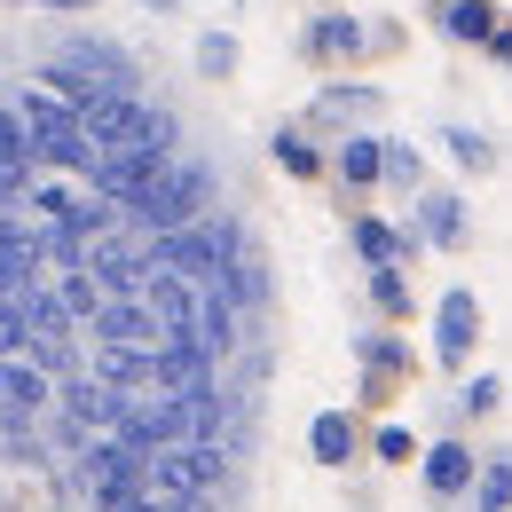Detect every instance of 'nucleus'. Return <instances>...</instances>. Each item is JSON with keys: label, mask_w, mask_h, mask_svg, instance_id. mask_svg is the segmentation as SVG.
<instances>
[{"label": "nucleus", "mask_w": 512, "mask_h": 512, "mask_svg": "<svg viewBox=\"0 0 512 512\" xmlns=\"http://www.w3.org/2000/svg\"><path fill=\"white\" fill-rule=\"evenodd\" d=\"M16 127L32 142V166H56V174H87V166H95V150H87V134H79V111L56 103L48 87H24Z\"/></svg>", "instance_id": "1"}, {"label": "nucleus", "mask_w": 512, "mask_h": 512, "mask_svg": "<svg viewBox=\"0 0 512 512\" xmlns=\"http://www.w3.org/2000/svg\"><path fill=\"white\" fill-rule=\"evenodd\" d=\"M142 260L158 268V276H182V284H213L229 260H237V229L229 221H190V229H174V237H150Z\"/></svg>", "instance_id": "2"}, {"label": "nucleus", "mask_w": 512, "mask_h": 512, "mask_svg": "<svg viewBox=\"0 0 512 512\" xmlns=\"http://www.w3.org/2000/svg\"><path fill=\"white\" fill-rule=\"evenodd\" d=\"M221 481V442H174L158 457H142V497L166 512H182L190 497H205Z\"/></svg>", "instance_id": "3"}, {"label": "nucleus", "mask_w": 512, "mask_h": 512, "mask_svg": "<svg viewBox=\"0 0 512 512\" xmlns=\"http://www.w3.org/2000/svg\"><path fill=\"white\" fill-rule=\"evenodd\" d=\"M197 197H205V166H174V158H166L119 213H134L150 237H174V229H190V221H197Z\"/></svg>", "instance_id": "4"}, {"label": "nucleus", "mask_w": 512, "mask_h": 512, "mask_svg": "<svg viewBox=\"0 0 512 512\" xmlns=\"http://www.w3.org/2000/svg\"><path fill=\"white\" fill-rule=\"evenodd\" d=\"M127 56L119 48H95V40H79V48H64L56 64H48V95L56 103H71V111H87L95 95H127Z\"/></svg>", "instance_id": "5"}, {"label": "nucleus", "mask_w": 512, "mask_h": 512, "mask_svg": "<svg viewBox=\"0 0 512 512\" xmlns=\"http://www.w3.org/2000/svg\"><path fill=\"white\" fill-rule=\"evenodd\" d=\"M79 268L95 276V292H103V300H142V284H150V260H142V245H134L127 229H103V237H87Z\"/></svg>", "instance_id": "6"}, {"label": "nucleus", "mask_w": 512, "mask_h": 512, "mask_svg": "<svg viewBox=\"0 0 512 512\" xmlns=\"http://www.w3.org/2000/svg\"><path fill=\"white\" fill-rule=\"evenodd\" d=\"M79 473H87V489H95V512H119L134 489H142V457L119 449L111 434H95V449H87V465H79Z\"/></svg>", "instance_id": "7"}, {"label": "nucleus", "mask_w": 512, "mask_h": 512, "mask_svg": "<svg viewBox=\"0 0 512 512\" xmlns=\"http://www.w3.org/2000/svg\"><path fill=\"white\" fill-rule=\"evenodd\" d=\"M119 402H127L119 386L87 379V371H71V379H64V418L79 426V434H111V426H119Z\"/></svg>", "instance_id": "8"}, {"label": "nucleus", "mask_w": 512, "mask_h": 512, "mask_svg": "<svg viewBox=\"0 0 512 512\" xmlns=\"http://www.w3.org/2000/svg\"><path fill=\"white\" fill-rule=\"evenodd\" d=\"M473 339H481V300H473V292H442V308H434V355H442V363H465Z\"/></svg>", "instance_id": "9"}, {"label": "nucleus", "mask_w": 512, "mask_h": 512, "mask_svg": "<svg viewBox=\"0 0 512 512\" xmlns=\"http://www.w3.org/2000/svg\"><path fill=\"white\" fill-rule=\"evenodd\" d=\"M142 308H150V323H158V339H190L197 284H182V276H158V268H150V284H142Z\"/></svg>", "instance_id": "10"}, {"label": "nucleus", "mask_w": 512, "mask_h": 512, "mask_svg": "<svg viewBox=\"0 0 512 512\" xmlns=\"http://www.w3.org/2000/svg\"><path fill=\"white\" fill-rule=\"evenodd\" d=\"M87 331H95V347H158V323L142 300H103Z\"/></svg>", "instance_id": "11"}, {"label": "nucleus", "mask_w": 512, "mask_h": 512, "mask_svg": "<svg viewBox=\"0 0 512 512\" xmlns=\"http://www.w3.org/2000/svg\"><path fill=\"white\" fill-rule=\"evenodd\" d=\"M229 339H237V300H221V284H213V292H197L190 347L197 355H229Z\"/></svg>", "instance_id": "12"}, {"label": "nucleus", "mask_w": 512, "mask_h": 512, "mask_svg": "<svg viewBox=\"0 0 512 512\" xmlns=\"http://www.w3.org/2000/svg\"><path fill=\"white\" fill-rule=\"evenodd\" d=\"M426 489H434V497L473 489V449H465V442H434V449H426Z\"/></svg>", "instance_id": "13"}, {"label": "nucleus", "mask_w": 512, "mask_h": 512, "mask_svg": "<svg viewBox=\"0 0 512 512\" xmlns=\"http://www.w3.org/2000/svg\"><path fill=\"white\" fill-rule=\"evenodd\" d=\"M355 253L371 260V268H394V260L418 253V237H410V229H386V221H371V213H363V221H355Z\"/></svg>", "instance_id": "14"}, {"label": "nucleus", "mask_w": 512, "mask_h": 512, "mask_svg": "<svg viewBox=\"0 0 512 512\" xmlns=\"http://www.w3.org/2000/svg\"><path fill=\"white\" fill-rule=\"evenodd\" d=\"M308 457H316V465H347V457H355V418H347V410H316Z\"/></svg>", "instance_id": "15"}, {"label": "nucleus", "mask_w": 512, "mask_h": 512, "mask_svg": "<svg viewBox=\"0 0 512 512\" xmlns=\"http://www.w3.org/2000/svg\"><path fill=\"white\" fill-rule=\"evenodd\" d=\"M150 355H158V347H95V371H87V379H103V386H150Z\"/></svg>", "instance_id": "16"}, {"label": "nucleus", "mask_w": 512, "mask_h": 512, "mask_svg": "<svg viewBox=\"0 0 512 512\" xmlns=\"http://www.w3.org/2000/svg\"><path fill=\"white\" fill-rule=\"evenodd\" d=\"M48 394H56V379H40L24 355H16V363H0V410H40Z\"/></svg>", "instance_id": "17"}, {"label": "nucleus", "mask_w": 512, "mask_h": 512, "mask_svg": "<svg viewBox=\"0 0 512 512\" xmlns=\"http://www.w3.org/2000/svg\"><path fill=\"white\" fill-rule=\"evenodd\" d=\"M48 292H56V308L71 316V331H87V323H95V308H103V292H95V276H87V268H64Z\"/></svg>", "instance_id": "18"}, {"label": "nucleus", "mask_w": 512, "mask_h": 512, "mask_svg": "<svg viewBox=\"0 0 512 512\" xmlns=\"http://www.w3.org/2000/svg\"><path fill=\"white\" fill-rule=\"evenodd\" d=\"M331 174H339L347 190H371V182H379V142L347 134V142H339V158H331Z\"/></svg>", "instance_id": "19"}, {"label": "nucleus", "mask_w": 512, "mask_h": 512, "mask_svg": "<svg viewBox=\"0 0 512 512\" xmlns=\"http://www.w3.org/2000/svg\"><path fill=\"white\" fill-rule=\"evenodd\" d=\"M442 32L449 40H489V32H497V0H449Z\"/></svg>", "instance_id": "20"}, {"label": "nucleus", "mask_w": 512, "mask_h": 512, "mask_svg": "<svg viewBox=\"0 0 512 512\" xmlns=\"http://www.w3.org/2000/svg\"><path fill=\"white\" fill-rule=\"evenodd\" d=\"M379 182H394V190H418V182H426V158H418L410 142H379Z\"/></svg>", "instance_id": "21"}, {"label": "nucleus", "mask_w": 512, "mask_h": 512, "mask_svg": "<svg viewBox=\"0 0 512 512\" xmlns=\"http://www.w3.org/2000/svg\"><path fill=\"white\" fill-rule=\"evenodd\" d=\"M418 237H426V245H457V237H465V205H457V197H426Z\"/></svg>", "instance_id": "22"}, {"label": "nucleus", "mask_w": 512, "mask_h": 512, "mask_svg": "<svg viewBox=\"0 0 512 512\" xmlns=\"http://www.w3.org/2000/svg\"><path fill=\"white\" fill-rule=\"evenodd\" d=\"M308 48H316V56H355V48H363V24H355V16H323L316 32H308Z\"/></svg>", "instance_id": "23"}, {"label": "nucleus", "mask_w": 512, "mask_h": 512, "mask_svg": "<svg viewBox=\"0 0 512 512\" xmlns=\"http://www.w3.org/2000/svg\"><path fill=\"white\" fill-rule=\"evenodd\" d=\"M442 142H449V158H457L465 174H489V166H497V150H489V134H473V127H449Z\"/></svg>", "instance_id": "24"}, {"label": "nucleus", "mask_w": 512, "mask_h": 512, "mask_svg": "<svg viewBox=\"0 0 512 512\" xmlns=\"http://www.w3.org/2000/svg\"><path fill=\"white\" fill-rule=\"evenodd\" d=\"M371 308H379V316H410V284H402V268H371Z\"/></svg>", "instance_id": "25"}, {"label": "nucleus", "mask_w": 512, "mask_h": 512, "mask_svg": "<svg viewBox=\"0 0 512 512\" xmlns=\"http://www.w3.org/2000/svg\"><path fill=\"white\" fill-rule=\"evenodd\" d=\"M268 150H276V166H284V174H300V182H316V174H323V158L300 142V134H276Z\"/></svg>", "instance_id": "26"}, {"label": "nucleus", "mask_w": 512, "mask_h": 512, "mask_svg": "<svg viewBox=\"0 0 512 512\" xmlns=\"http://www.w3.org/2000/svg\"><path fill=\"white\" fill-rule=\"evenodd\" d=\"M197 71H205V79H229V71H237V40H229V32H205V40H197Z\"/></svg>", "instance_id": "27"}, {"label": "nucleus", "mask_w": 512, "mask_h": 512, "mask_svg": "<svg viewBox=\"0 0 512 512\" xmlns=\"http://www.w3.org/2000/svg\"><path fill=\"white\" fill-rule=\"evenodd\" d=\"M505 505H512V465L489 457V465H481V512H505Z\"/></svg>", "instance_id": "28"}, {"label": "nucleus", "mask_w": 512, "mask_h": 512, "mask_svg": "<svg viewBox=\"0 0 512 512\" xmlns=\"http://www.w3.org/2000/svg\"><path fill=\"white\" fill-rule=\"evenodd\" d=\"M457 402H465V410H473V418H489V410H497V402H505V379H497V371H481V379L465 386V394H457Z\"/></svg>", "instance_id": "29"}, {"label": "nucleus", "mask_w": 512, "mask_h": 512, "mask_svg": "<svg viewBox=\"0 0 512 512\" xmlns=\"http://www.w3.org/2000/svg\"><path fill=\"white\" fill-rule=\"evenodd\" d=\"M379 457H386V465H410V457H418V442H410L402 426H379Z\"/></svg>", "instance_id": "30"}, {"label": "nucleus", "mask_w": 512, "mask_h": 512, "mask_svg": "<svg viewBox=\"0 0 512 512\" xmlns=\"http://www.w3.org/2000/svg\"><path fill=\"white\" fill-rule=\"evenodd\" d=\"M142 8H158V16H166V8H174V0H142Z\"/></svg>", "instance_id": "31"}, {"label": "nucleus", "mask_w": 512, "mask_h": 512, "mask_svg": "<svg viewBox=\"0 0 512 512\" xmlns=\"http://www.w3.org/2000/svg\"><path fill=\"white\" fill-rule=\"evenodd\" d=\"M48 8H79V0H48Z\"/></svg>", "instance_id": "32"}]
</instances>
